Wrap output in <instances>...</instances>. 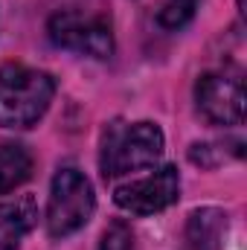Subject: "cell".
Listing matches in <instances>:
<instances>
[{
    "instance_id": "cell-1",
    "label": "cell",
    "mask_w": 247,
    "mask_h": 250,
    "mask_svg": "<svg viewBox=\"0 0 247 250\" xmlns=\"http://www.w3.org/2000/svg\"><path fill=\"white\" fill-rule=\"evenodd\" d=\"M56 96V79L26 64L0 67V128L23 131L38 125Z\"/></svg>"
},
{
    "instance_id": "cell-2",
    "label": "cell",
    "mask_w": 247,
    "mask_h": 250,
    "mask_svg": "<svg viewBox=\"0 0 247 250\" xmlns=\"http://www.w3.org/2000/svg\"><path fill=\"white\" fill-rule=\"evenodd\" d=\"M163 146L166 137L157 123H114L108 125L105 140H102V175L105 178H120L128 172H140V169H151L160 157H163Z\"/></svg>"
},
{
    "instance_id": "cell-3",
    "label": "cell",
    "mask_w": 247,
    "mask_h": 250,
    "mask_svg": "<svg viewBox=\"0 0 247 250\" xmlns=\"http://www.w3.org/2000/svg\"><path fill=\"white\" fill-rule=\"evenodd\" d=\"M96 209L93 184L84 178V172L64 166L56 172L47 198V233L50 239H67L79 233Z\"/></svg>"
},
{
    "instance_id": "cell-4",
    "label": "cell",
    "mask_w": 247,
    "mask_h": 250,
    "mask_svg": "<svg viewBox=\"0 0 247 250\" xmlns=\"http://www.w3.org/2000/svg\"><path fill=\"white\" fill-rule=\"evenodd\" d=\"M50 41L62 50H73L90 59H111L114 56V32L108 21L87 18L82 12H56L47 23Z\"/></svg>"
},
{
    "instance_id": "cell-5",
    "label": "cell",
    "mask_w": 247,
    "mask_h": 250,
    "mask_svg": "<svg viewBox=\"0 0 247 250\" xmlns=\"http://www.w3.org/2000/svg\"><path fill=\"white\" fill-rule=\"evenodd\" d=\"M178 198H181V175L175 166H160L140 181L114 189V204L131 215H157L172 204H178Z\"/></svg>"
},
{
    "instance_id": "cell-6",
    "label": "cell",
    "mask_w": 247,
    "mask_h": 250,
    "mask_svg": "<svg viewBox=\"0 0 247 250\" xmlns=\"http://www.w3.org/2000/svg\"><path fill=\"white\" fill-rule=\"evenodd\" d=\"M195 102L215 125H239L245 120V87L227 73H204L195 84Z\"/></svg>"
},
{
    "instance_id": "cell-7",
    "label": "cell",
    "mask_w": 247,
    "mask_h": 250,
    "mask_svg": "<svg viewBox=\"0 0 247 250\" xmlns=\"http://www.w3.org/2000/svg\"><path fill=\"white\" fill-rule=\"evenodd\" d=\"M35 224H38V209L29 195L0 204V250H18Z\"/></svg>"
},
{
    "instance_id": "cell-8",
    "label": "cell",
    "mask_w": 247,
    "mask_h": 250,
    "mask_svg": "<svg viewBox=\"0 0 247 250\" xmlns=\"http://www.w3.org/2000/svg\"><path fill=\"white\" fill-rule=\"evenodd\" d=\"M227 230V215L215 207H201L186 221V248L189 250H221Z\"/></svg>"
},
{
    "instance_id": "cell-9",
    "label": "cell",
    "mask_w": 247,
    "mask_h": 250,
    "mask_svg": "<svg viewBox=\"0 0 247 250\" xmlns=\"http://www.w3.org/2000/svg\"><path fill=\"white\" fill-rule=\"evenodd\" d=\"M32 175V154L21 143H3L0 146V195L26 184Z\"/></svg>"
},
{
    "instance_id": "cell-10",
    "label": "cell",
    "mask_w": 247,
    "mask_h": 250,
    "mask_svg": "<svg viewBox=\"0 0 247 250\" xmlns=\"http://www.w3.org/2000/svg\"><path fill=\"white\" fill-rule=\"evenodd\" d=\"M195 9H198V0H163L157 9V23L163 29H172V32L184 29L195 18Z\"/></svg>"
},
{
    "instance_id": "cell-11",
    "label": "cell",
    "mask_w": 247,
    "mask_h": 250,
    "mask_svg": "<svg viewBox=\"0 0 247 250\" xmlns=\"http://www.w3.org/2000/svg\"><path fill=\"white\" fill-rule=\"evenodd\" d=\"M99 250H134V233L125 221H111L102 233Z\"/></svg>"
}]
</instances>
